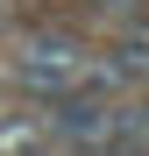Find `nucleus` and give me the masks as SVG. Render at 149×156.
<instances>
[{
  "mask_svg": "<svg viewBox=\"0 0 149 156\" xmlns=\"http://www.w3.org/2000/svg\"><path fill=\"white\" fill-rule=\"evenodd\" d=\"M14 78H21L36 99H43V92H50V99H71V92H85V64L71 57L64 43H29V50H21V64H14Z\"/></svg>",
  "mask_w": 149,
  "mask_h": 156,
  "instance_id": "nucleus-1",
  "label": "nucleus"
}]
</instances>
